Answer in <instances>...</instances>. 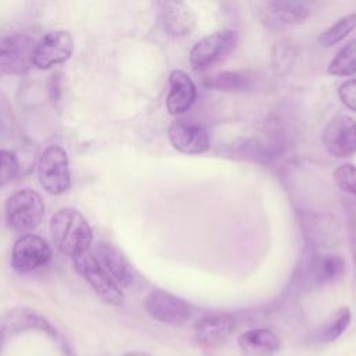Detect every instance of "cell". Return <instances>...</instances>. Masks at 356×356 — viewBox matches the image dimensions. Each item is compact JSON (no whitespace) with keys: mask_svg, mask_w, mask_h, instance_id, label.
Masks as SVG:
<instances>
[{"mask_svg":"<svg viewBox=\"0 0 356 356\" xmlns=\"http://www.w3.org/2000/svg\"><path fill=\"white\" fill-rule=\"evenodd\" d=\"M50 235L54 246L72 259L88 252L93 239L92 228L81 211L65 207L53 214Z\"/></svg>","mask_w":356,"mask_h":356,"instance_id":"1","label":"cell"},{"mask_svg":"<svg viewBox=\"0 0 356 356\" xmlns=\"http://www.w3.org/2000/svg\"><path fill=\"white\" fill-rule=\"evenodd\" d=\"M44 218V202L33 189H22L11 195L6 203L7 225L19 234L35 231Z\"/></svg>","mask_w":356,"mask_h":356,"instance_id":"2","label":"cell"},{"mask_svg":"<svg viewBox=\"0 0 356 356\" xmlns=\"http://www.w3.org/2000/svg\"><path fill=\"white\" fill-rule=\"evenodd\" d=\"M38 178L42 188L51 195H63L71 186L70 160L58 145L47 146L38 161Z\"/></svg>","mask_w":356,"mask_h":356,"instance_id":"3","label":"cell"},{"mask_svg":"<svg viewBox=\"0 0 356 356\" xmlns=\"http://www.w3.org/2000/svg\"><path fill=\"white\" fill-rule=\"evenodd\" d=\"M238 33L222 29L200 39L189 53V61L195 71H206L224 61L236 47Z\"/></svg>","mask_w":356,"mask_h":356,"instance_id":"4","label":"cell"},{"mask_svg":"<svg viewBox=\"0 0 356 356\" xmlns=\"http://www.w3.org/2000/svg\"><path fill=\"white\" fill-rule=\"evenodd\" d=\"M74 267L76 273L92 286L97 296L111 306L124 303V293L117 282L104 270L100 261L89 250L74 257Z\"/></svg>","mask_w":356,"mask_h":356,"instance_id":"5","label":"cell"},{"mask_svg":"<svg viewBox=\"0 0 356 356\" xmlns=\"http://www.w3.org/2000/svg\"><path fill=\"white\" fill-rule=\"evenodd\" d=\"M345 273V261L339 254L314 252L300 267L296 286L310 288L337 282Z\"/></svg>","mask_w":356,"mask_h":356,"instance_id":"6","label":"cell"},{"mask_svg":"<svg viewBox=\"0 0 356 356\" xmlns=\"http://www.w3.org/2000/svg\"><path fill=\"white\" fill-rule=\"evenodd\" d=\"M312 8L305 1H260L254 4V14L268 29H282L299 25L309 18Z\"/></svg>","mask_w":356,"mask_h":356,"instance_id":"7","label":"cell"},{"mask_svg":"<svg viewBox=\"0 0 356 356\" xmlns=\"http://www.w3.org/2000/svg\"><path fill=\"white\" fill-rule=\"evenodd\" d=\"M145 310L153 320L171 327L184 325L192 314L191 303L163 289H154L146 296Z\"/></svg>","mask_w":356,"mask_h":356,"instance_id":"8","label":"cell"},{"mask_svg":"<svg viewBox=\"0 0 356 356\" xmlns=\"http://www.w3.org/2000/svg\"><path fill=\"white\" fill-rule=\"evenodd\" d=\"M36 42L26 33H14L0 42V71L7 75H22L29 71Z\"/></svg>","mask_w":356,"mask_h":356,"instance_id":"9","label":"cell"},{"mask_svg":"<svg viewBox=\"0 0 356 356\" xmlns=\"http://www.w3.org/2000/svg\"><path fill=\"white\" fill-rule=\"evenodd\" d=\"M50 245L38 235L26 234L18 238L11 252V267L19 274L32 273L51 259Z\"/></svg>","mask_w":356,"mask_h":356,"instance_id":"10","label":"cell"},{"mask_svg":"<svg viewBox=\"0 0 356 356\" xmlns=\"http://www.w3.org/2000/svg\"><path fill=\"white\" fill-rule=\"evenodd\" d=\"M325 150L338 159H348L356 153V121L345 114H337L323 131Z\"/></svg>","mask_w":356,"mask_h":356,"instance_id":"11","label":"cell"},{"mask_svg":"<svg viewBox=\"0 0 356 356\" xmlns=\"http://www.w3.org/2000/svg\"><path fill=\"white\" fill-rule=\"evenodd\" d=\"M74 53V39L68 31H51L46 33L33 49L32 64L38 70H49L65 63Z\"/></svg>","mask_w":356,"mask_h":356,"instance_id":"12","label":"cell"},{"mask_svg":"<svg viewBox=\"0 0 356 356\" xmlns=\"http://www.w3.org/2000/svg\"><path fill=\"white\" fill-rule=\"evenodd\" d=\"M167 135L172 147L184 154H202L210 147V138L206 129L189 121H172Z\"/></svg>","mask_w":356,"mask_h":356,"instance_id":"13","label":"cell"},{"mask_svg":"<svg viewBox=\"0 0 356 356\" xmlns=\"http://www.w3.org/2000/svg\"><path fill=\"white\" fill-rule=\"evenodd\" d=\"M236 318L229 313H213L203 316L193 325L197 343L210 348L225 342L236 330Z\"/></svg>","mask_w":356,"mask_h":356,"instance_id":"14","label":"cell"},{"mask_svg":"<svg viewBox=\"0 0 356 356\" xmlns=\"http://www.w3.org/2000/svg\"><path fill=\"white\" fill-rule=\"evenodd\" d=\"M159 17L164 31L172 38H182L189 35L195 25L196 17L192 8L184 1H160Z\"/></svg>","mask_w":356,"mask_h":356,"instance_id":"15","label":"cell"},{"mask_svg":"<svg viewBox=\"0 0 356 356\" xmlns=\"http://www.w3.org/2000/svg\"><path fill=\"white\" fill-rule=\"evenodd\" d=\"M170 90L165 107L171 115L185 114L196 100V86L192 78L182 70H174L168 76Z\"/></svg>","mask_w":356,"mask_h":356,"instance_id":"16","label":"cell"},{"mask_svg":"<svg viewBox=\"0 0 356 356\" xmlns=\"http://www.w3.org/2000/svg\"><path fill=\"white\" fill-rule=\"evenodd\" d=\"M97 254L100 264L118 286H129L135 282V271L118 248L108 242H100L97 245Z\"/></svg>","mask_w":356,"mask_h":356,"instance_id":"17","label":"cell"},{"mask_svg":"<svg viewBox=\"0 0 356 356\" xmlns=\"http://www.w3.org/2000/svg\"><path fill=\"white\" fill-rule=\"evenodd\" d=\"M281 345V338L268 328L246 330L238 337V346L246 356H274Z\"/></svg>","mask_w":356,"mask_h":356,"instance_id":"18","label":"cell"},{"mask_svg":"<svg viewBox=\"0 0 356 356\" xmlns=\"http://www.w3.org/2000/svg\"><path fill=\"white\" fill-rule=\"evenodd\" d=\"M350 320H352L350 309L346 306L339 307L328 317V320L324 324H321L312 334L310 338L313 342H317V343L334 342L345 332V330L350 324Z\"/></svg>","mask_w":356,"mask_h":356,"instance_id":"19","label":"cell"},{"mask_svg":"<svg viewBox=\"0 0 356 356\" xmlns=\"http://www.w3.org/2000/svg\"><path fill=\"white\" fill-rule=\"evenodd\" d=\"M207 85L218 92L241 93L253 88L254 78L248 71H222L210 78Z\"/></svg>","mask_w":356,"mask_h":356,"instance_id":"20","label":"cell"},{"mask_svg":"<svg viewBox=\"0 0 356 356\" xmlns=\"http://www.w3.org/2000/svg\"><path fill=\"white\" fill-rule=\"evenodd\" d=\"M327 72L334 76H352L356 74V39L345 44L330 61Z\"/></svg>","mask_w":356,"mask_h":356,"instance_id":"21","label":"cell"},{"mask_svg":"<svg viewBox=\"0 0 356 356\" xmlns=\"http://www.w3.org/2000/svg\"><path fill=\"white\" fill-rule=\"evenodd\" d=\"M356 29V13L348 14L338 19L334 25L327 28L318 36V43L324 47L335 46L337 43L342 42L352 31Z\"/></svg>","mask_w":356,"mask_h":356,"instance_id":"22","label":"cell"},{"mask_svg":"<svg viewBox=\"0 0 356 356\" xmlns=\"http://www.w3.org/2000/svg\"><path fill=\"white\" fill-rule=\"evenodd\" d=\"M10 321H11V325H14L19 330L21 328H38V330L51 334L53 337H57V332L54 331V328L50 325V323L44 317H42L36 312H32L28 309H21V310L13 312Z\"/></svg>","mask_w":356,"mask_h":356,"instance_id":"23","label":"cell"},{"mask_svg":"<svg viewBox=\"0 0 356 356\" xmlns=\"http://www.w3.org/2000/svg\"><path fill=\"white\" fill-rule=\"evenodd\" d=\"M334 181L337 186L353 196H356V165L346 163L335 168Z\"/></svg>","mask_w":356,"mask_h":356,"instance_id":"24","label":"cell"},{"mask_svg":"<svg viewBox=\"0 0 356 356\" xmlns=\"http://www.w3.org/2000/svg\"><path fill=\"white\" fill-rule=\"evenodd\" d=\"M18 172V160L14 153L0 149V188L11 182Z\"/></svg>","mask_w":356,"mask_h":356,"instance_id":"25","label":"cell"},{"mask_svg":"<svg viewBox=\"0 0 356 356\" xmlns=\"http://www.w3.org/2000/svg\"><path fill=\"white\" fill-rule=\"evenodd\" d=\"M341 102L352 111L356 113V78L348 79L338 88Z\"/></svg>","mask_w":356,"mask_h":356,"instance_id":"26","label":"cell"},{"mask_svg":"<svg viewBox=\"0 0 356 356\" xmlns=\"http://www.w3.org/2000/svg\"><path fill=\"white\" fill-rule=\"evenodd\" d=\"M273 60H274V65H275L277 72L278 74H285V71L289 68V65L293 60V51L288 46L278 44L274 50Z\"/></svg>","mask_w":356,"mask_h":356,"instance_id":"27","label":"cell"},{"mask_svg":"<svg viewBox=\"0 0 356 356\" xmlns=\"http://www.w3.org/2000/svg\"><path fill=\"white\" fill-rule=\"evenodd\" d=\"M346 228L349 238V249L352 253V260L356 267V211L349 206L346 209Z\"/></svg>","mask_w":356,"mask_h":356,"instance_id":"28","label":"cell"},{"mask_svg":"<svg viewBox=\"0 0 356 356\" xmlns=\"http://www.w3.org/2000/svg\"><path fill=\"white\" fill-rule=\"evenodd\" d=\"M124 356H153V355H150L147 352H138V350H135V352H128Z\"/></svg>","mask_w":356,"mask_h":356,"instance_id":"29","label":"cell"}]
</instances>
